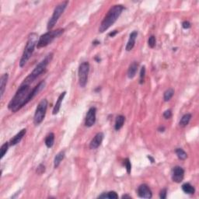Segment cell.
I'll list each match as a JSON object with an SVG mask.
<instances>
[{
  "label": "cell",
  "instance_id": "cell-8",
  "mask_svg": "<svg viewBox=\"0 0 199 199\" xmlns=\"http://www.w3.org/2000/svg\"><path fill=\"white\" fill-rule=\"evenodd\" d=\"M90 72V64L88 62H84L81 63L78 71L79 76V84L82 88L86 86L88 80V75Z\"/></svg>",
  "mask_w": 199,
  "mask_h": 199
},
{
  "label": "cell",
  "instance_id": "cell-39",
  "mask_svg": "<svg viewBox=\"0 0 199 199\" xmlns=\"http://www.w3.org/2000/svg\"><path fill=\"white\" fill-rule=\"evenodd\" d=\"M93 44H94V45H99V44H100V41H94V42H93Z\"/></svg>",
  "mask_w": 199,
  "mask_h": 199
},
{
  "label": "cell",
  "instance_id": "cell-24",
  "mask_svg": "<svg viewBox=\"0 0 199 199\" xmlns=\"http://www.w3.org/2000/svg\"><path fill=\"white\" fill-rule=\"evenodd\" d=\"M191 119V113H186V114H184V115L181 117V121H180V123H179L180 126L186 127L187 125L189 124Z\"/></svg>",
  "mask_w": 199,
  "mask_h": 199
},
{
  "label": "cell",
  "instance_id": "cell-1",
  "mask_svg": "<svg viewBox=\"0 0 199 199\" xmlns=\"http://www.w3.org/2000/svg\"><path fill=\"white\" fill-rule=\"evenodd\" d=\"M30 93V85L22 83L20 88L16 93L15 96L13 97L8 104V108L12 112L15 113L27 104V99Z\"/></svg>",
  "mask_w": 199,
  "mask_h": 199
},
{
  "label": "cell",
  "instance_id": "cell-14",
  "mask_svg": "<svg viewBox=\"0 0 199 199\" xmlns=\"http://www.w3.org/2000/svg\"><path fill=\"white\" fill-rule=\"evenodd\" d=\"M26 129H22L21 131H20V132H19L18 133L15 135V136L13 137V138L10 139V145L13 146V145H16L17 144H18L19 142L21 141L22 138L24 137V135H26Z\"/></svg>",
  "mask_w": 199,
  "mask_h": 199
},
{
  "label": "cell",
  "instance_id": "cell-23",
  "mask_svg": "<svg viewBox=\"0 0 199 199\" xmlns=\"http://www.w3.org/2000/svg\"><path fill=\"white\" fill-rule=\"evenodd\" d=\"M98 198H109V199H117L118 198V195L115 191H110L107 193H103L102 194L98 196Z\"/></svg>",
  "mask_w": 199,
  "mask_h": 199
},
{
  "label": "cell",
  "instance_id": "cell-13",
  "mask_svg": "<svg viewBox=\"0 0 199 199\" xmlns=\"http://www.w3.org/2000/svg\"><path fill=\"white\" fill-rule=\"evenodd\" d=\"M45 84L46 83H45V81H41V82H40L39 83H38V85H37V86H35L31 91H30V94H29V97H28V99H27V103H29L30 101H32V100L34 99V97H36V96L38 95V94H39V93L41 92L44 88H45Z\"/></svg>",
  "mask_w": 199,
  "mask_h": 199
},
{
  "label": "cell",
  "instance_id": "cell-15",
  "mask_svg": "<svg viewBox=\"0 0 199 199\" xmlns=\"http://www.w3.org/2000/svg\"><path fill=\"white\" fill-rule=\"evenodd\" d=\"M138 36V32L137 31H133L129 36V39L128 43H127L126 47H125V50L127 51H130L131 50L133 49V48L135 47V41H136V38Z\"/></svg>",
  "mask_w": 199,
  "mask_h": 199
},
{
  "label": "cell",
  "instance_id": "cell-9",
  "mask_svg": "<svg viewBox=\"0 0 199 199\" xmlns=\"http://www.w3.org/2000/svg\"><path fill=\"white\" fill-rule=\"evenodd\" d=\"M96 114H97V108L90 107L88 110L85 120V125L86 127H92L96 122Z\"/></svg>",
  "mask_w": 199,
  "mask_h": 199
},
{
  "label": "cell",
  "instance_id": "cell-6",
  "mask_svg": "<svg viewBox=\"0 0 199 199\" xmlns=\"http://www.w3.org/2000/svg\"><path fill=\"white\" fill-rule=\"evenodd\" d=\"M68 4H69V2H68V1H65V2H62L60 4H58V5L54 8L52 16H51V17L50 18V20H48V26H47V28H48V30H51V29L54 27V25L57 23L58 19L60 18L62 14L64 13L65 10H66V7H67Z\"/></svg>",
  "mask_w": 199,
  "mask_h": 199
},
{
  "label": "cell",
  "instance_id": "cell-11",
  "mask_svg": "<svg viewBox=\"0 0 199 199\" xmlns=\"http://www.w3.org/2000/svg\"><path fill=\"white\" fill-rule=\"evenodd\" d=\"M138 195L141 198H151L153 193L147 184H141L138 188Z\"/></svg>",
  "mask_w": 199,
  "mask_h": 199
},
{
  "label": "cell",
  "instance_id": "cell-2",
  "mask_svg": "<svg viewBox=\"0 0 199 199\" xmlns=\"http://www.w3.org/2000/svg\"><path fill=\"white\" fill-rule=\"evenodd\" d=\"M124 9L125 8L121 5H115L111 7L99 26V32L104 33L107 29H109L113 23L117 21Z\"/></svg>",
  "mask_w": 199,
  "mask_h": 199
},
{
  "label": "cell",
  "instance_id": "cell-12",
  "mask_svg": "<svg viewBox=\"0 0 199 199\" xmlns=\"http://www.w3.org/2000/svg\"><path fill=\"white\" fill-rule=\"evenodd\" d=\"M104 137V135L103 132H99V133H97V135L94 137L92 141H90V149H96L98 148V147L101 145V143H102Z\"/></svg>",
  "mask_w": 199,
  "mask_h": 199
},
{
  "label": "cell",
  "instance_id": "cell-17",
  "mask_svg": "<svg viewBox=\"0 0 199 199\" xmlns=\"http://www.w3.org/2000/svg\"><path fill=\"white\" fill-rule=\"evenodd\" d=\"M138 63L137 62H133L132 64L129 66V69H128V77L129 79H133L136 75L137 71H138Z\"/></svg>",
  "mask_w": 199,
  "mask_h": 199
},
{
  "label": "cell",
  "instance_id": "cell-29",
  "mask_svg": "<svg viewBox=\"0 0 199 199\" xmlns=\"http://www.w3.org/2000/svg\"><path fill=\"white\" fill-rule=\"evenodd\" d=\"M124 165L125 166L127 169V172L128 173H131V170H132V164H131V162L129 160V158H126L125 160H124Z\"/></svg>",
  "mask_w": 199,
  "mask_h": 199
},
{
  "label": "cell",
  "instance_id": "cell-7",
  "mask_svg": "<svg viewBox=\"0 0 199 199\" xmlns=\"http://www.w3.org/2000/svg\"><path fill=\"white\" fill-rule=\"evenodd\" d=\"M47 108H48V101L46 99L41 100L35 110L34 117V123L35 125H40L43 121L46 114Z\"/></svg>",
  "mask_w": 199,
  "mask_h": 199
},
{
  "label": "cell",
  "instance_id": "cell-33",
  "mask_svg": "<svg viewBox=\"0 0 199 199\" xmlns=\"http://www.w3.org/2000/svg\"><path fill=\"white\" fill-rule=\"evenodd\" d=\"M166 193H167V191H166V188H163V190H161L160 193V197L162 199L166 198Z\"/></svg>",
  "mask_w": 199,
  "mask_h": 199
},
{
  "label": "cell",
  "instance_id": "cell-10",
  "mask_svg": "<svg viewBox=\"0 0 199 199\" xmlns=\"http://www.w3.org/2000/svg\"><path fill=\"white\" fill-rule=\"evenodd\" d=\"M184 170L182 167L177 166L173 167L172 171V180L176 183H181L184 180Z\"/></svg>",
  "mask_w": 199,
  "mask_h": 199
},
{
  "label": "cell",
  "instance_id": "cell-20",
  "mask_svg": "<svg viewBox=\"0 0 199 199\" xmlns=\"http://www.w3.org/2000/svg\"><path fill=\"white\" fill-rule=\"evenodd\" d=\"M125 117L123 115H118L116 118L115 125H114V129L116 131H119L122 127H123L124 123H125Z\"/></svg>",
  "mask_w": 199,
  "mask_h": 199
},
{
  "label": "cell",
  "instance_id": "cell-34",
  "mask_svg": "<svg viewBox=\"0 0 199 199\" xmlns=\"http://www.w3.org/2000/svg\"><path fill=\"white\" fill-rule=\"evenodd\" d=\"M182 26L184 29H189L191 27V23L189 21H184L182 23Z\"/></svg>",
  "mask_w": 199,
  "mask_h": 199
},
{
  "label": "cell",
  "instance_id": "cell-19",
  "mask_svg": "<svg viewBox=\"0 0 199 199\" xmlns=\"http://www.w3.org/2000/svg\"><path fill=\"white\" fill-rule=\"evenodd\" d=\"M65 158V151H61L56 155L54 160V167L58 168L59 166L60 163Z\"/></svg>",
  "mask_w": 199,
  "mask_h": 199
},
{
  "label": "cell",
  "instance_id": "cell-37",
  "mask_svg": "<svg viewBox=\"0 0 199 199\" xmlns=\"http://www.w3.org/2000/svg\"><path fill=\"white\" fill-rule=\"evenodd\" d=\"M158 131L160 132H163L165 131V128L163 126H160V128L158 129Z\"/></svg>",
  "mask_w": 199,
  "mask_h": 199
},
{
  "label": "cell",
  "instance_id": "cell-36",
  "mask_svg": "<svg viewBox=\"0 0 199 199\" xmlns=\"http://www.w3.org/2000/svg\"><path fill=\"white\" fill-rule=\"evenodd\" d=\"M147 158L149 159V160H150V162H151L152 163H154V161H155V160H154V158H153V157H152L151 156H147Z\"/></svg>",
  "mask_w": 199,
  "mask_h": 199
},
{
  "label": "cell",
  "instance_id": "cell-5",
  "mask_svg": "<svg viewBox=\"0 0 199 199\" xmlns=\"http://www.w3.org/2000/svg\"><path fill=\"white\" fill-rule=\"evenodd\" d=\"M63 32H64V29H57V30H50V31L45 33V34L41 35L38 40L37 48H41L48 46L55 38L61 36Z\"/></svg>",
  "mask_w": 199,
  "mask_h": 199
},
{
  "label": "cell",
  "instance_id": "cell-26",
  "mask_svg": "<svg viewBox=\"0 0 199 199\" xmlns=\"http://www.w3.org/2000/svg\"><path fill=\"white\" fill-rule=\"evenodd\" d=\"M175 153H176L178 159L181 160H184L188 158V154L186 153V152L184 151L182 149H177L175 150Z\"/></svg>",
  "mask_w": 199,
  "mask_h": 199
},
{
  "label": "cell",
  "instance_id": "cell-25",
  "mask_svg": "<svg viewBox=\"0 0 199 199\" xmlns=\"http://www.w3.org/2000/svg\"><path fill=\"white\" fill-rule=\"evenodd\" d=\"M173 94H174V90L173 89L169 88V89L166 90L164 92V94H163V100H164L165 102L170 101L172 97H173Z\"/></svg>",
  "mask_w": 199,
  "mask_h": 199
},
{
  "label": "cell",
  "instance_id": "cell-28",
  "mask_svg": "<svg viewBox=\"0 0 199 199\" xmlns=\"http://www.w3.org/2000/svg\"><path fill=\"white\" fill-rule=\"evenodd\" d=\"M145 67L142 66L140 71V76H139V83L143 84L144 80H145Z\"/></svg>",
  "mask_w": 199,
  "mask_h": 199
},
{
  "label": "cell",
  "instance_id": "cell-31",
  "mask_svg": "<svg viewBox=\"0 0 199 199\" xmlns=\"http://www.w3.org/2000/svg\"><path fill=\"white\" fill-rule=\"evenodd\" d=\"M45 166L44 164H40L39 166H38V168H37V173L39 175L42 174L43 173H45Z\"/></svg>",
  "mask_w": 199,
  "mask_h": 199
},
{
  "label": "cell",
  "instance_id": "cell-4",
  "mask_svg": "<svg viewBox=\"0 0 199 199\" xmlns=\"http://www.w3.org/2000/svg\"><path fill=\"white\" fill-rule=\"evenodd\" d=\"M53 58V53H49L48 54H47L45 56V58H44L42 61L40 63H38V65L36 66V67L34 68V69L33 70L31 73H30L26 79L23 80V83L24 84H28V85H30L31 82H33L41 73H43L44 71L46 69L47 66H48L50 62H51V59Z\"/></svg>",
  "mask_w": 199,
  "mask_h": 199
},
{
  "label": "cell",
  "instance_id": "cell-21",
  "mask_svg": "<svg viewBox=\"0 0 199 199\" xmlns=\"http://www.w3.org/2000/svg\"><path fill=\"white\" fill-rule=\"evenodd\" d=\"M54 134L52 133V132H51V133L48 134V135L46 136V138H45V145H46L48 148H51V147L53 146V145H54Z\"/></svg>",
  "mask_w": 199,
  "mask_h": 199
},
{
  "label": "cell",
  "instance_id": "cell-35",
  "mask_svg": "<svg viewBox=\"0 0 199 199\" xmlns=\"http://www.w3.org/2000/svg\"><path fill=\"white\" fill-rule=\"evenodd\" d=\"M117 34V30H113V31L110 32V33L108 34V36L109 37H111V38H113V37L115 36L116 34Z\"/></svg>",
  "mask_w": 199,
  "mask_h": 199
},
{
  "label": "cell",
  "instance_id": "cell-22",
  "mask_svg": "<svg viewBox=\"0 0 199 199\" xmlns=\"http://www.w3.org/2000/svg\"><path fill=\"white\" fill-rule=\"evenodd\" d=\"M182 190L184 193H186L188 194H193L195 192V189L194 187L190 184L189 183H185L182 185Z\"/></svg>",
  "mask_w": 199,
  "mask_h": 199
},
{
  "label": "cell",
  "instance_id": "cell-32",
  "mask_svg": "<svg viewBox=\"0 0 199 199\" xmlns=\"http://www.w3.org/2000/svg\"><path fill=\"white\" fill-rule=\"evenodd\" d=\"M163 117L166 119H169L172 117V111L171 110H166V111L163 113Z\"/></svg>",
  "mask_w": 199,
  "mask_h": 199
},
{
  "label": "cell",
  "instance_id": "cell-3",
  "mask_svg": "<svg viewBox=\"0 0 199 199\" xmlns=\"http://www.w3.org/2000/svg\"><path fill=\"white\" fill-rule=\"evenodd\" d=\"M38 40H39L38 39V36L36 33H32L29 35L27 42L26 44V47H25L24 51H23V55H22L20 63H19L20 68H23L26 64V62L29 61V59L33 54L34 51L35 47L38 45Z\"/></svg>",
  "mask_w": 199,
  "mask_h": 199
},
{
  "label": "cell",
  "instance_id": "cell-40",
  "mask_svg": "<svg viewBox=\"0 0 199 199\" xmlns=\"http://www.w3.org/2000/svg\"><path fill=\"white\" fill-rule=\"evenodd\" d=\"M95 60H96V61L97 62H101V59H100V58H97V57H96V58H95Z\"/></svg>",
  "mask_w": 199,
  "mask_h": 199
},
{
  "label": "cell",
  "instance_id": "cell-38",
  "mask_svg": "<svg viewBox=\"0 0 199 199\" xmlns=\"http://www.w3.org/2000/svg\"><path fill=\"white\" fill-rule=\"evenodd\" d=\"M122 198H132V197L129 195H128V194H124V195H122Z\"/></svg>",
  "mask_w": 199,
  "mask_h": 199
},
{
  "label": "cell",
  "instance_id": "cell-27",
  "mask_svg": "<svg viewBox=\"0 0 199 199\" xmlns=\"http://www.w3.org/2000/svg\"><path fill=\"white\" fill-rule=\"evenodd\" d=\"M9 146H10V142H5V143L1 146V149H0V152H1L0 158L1 159L3 158L5 154L7 153V151H8Z\"/></svg>",
  "mask_w": 199,
  "mask_h": 199
},
{
  "label": "cell",
  "instance_id": "cell-30",
  "mask_svg": "<svg viewBox=\"0 0 199 199\" xmlns=\"http://www.w3.org/2000/svg\"><path fill=\"white\" fill-rule=\"evenodd\" d=\"M148 45L149 48H155V46H156V38H155V36L152 35V36L149 37L148 40Z\"/></svg>",
  "mask_w": 199,
  "mask_h": 199
},
{
  "label": "cell",
  "instance_id": "cell-16",
  "mask_svg": "<svg viewBox=\"0 0 199 199\" xmlns=\"http://www.w3.org/2000/svg\"><path fill=\"white\" fill-rule=\"evenodd\" d=\"M66 92L65 91V92L62 93V94L59 95V97H58V100H57V101H56L55 105H54V108H53L52 113L54 114V115L57 114V113L59 112L60 108H61V106H62V102L64 97H66Z\"/></svg>",
  "mask_w": 199,
  "mask_h": 199
},
{
  "label": "cell",
  "instance_id": "cell-18",
  "mask_svg": "<svg viewBox=\"0 0 199 199\" xmlns=\"http://www.w3.org/2000/svg\"><path fill=\"white\" fill-rule=\"evenodd\" d=\"M8 79L9 75L7 73H5V74H3L1 76V79H0V94H1V98H2L4 93H5Z\"/></svg>",
  "mask_w": 199,
  "mask_h": 199
}]
</instances>
